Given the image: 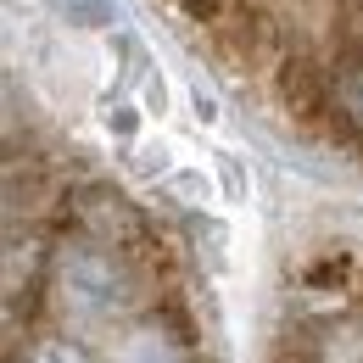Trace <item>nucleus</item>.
Masks as SVG:
<instances>
[{"label": "nucleus", "instance_id": "obj_1", "mask_svg": "<svg viewBox=\"0 0 363 363\" xmlns=\"http://www.w3.org/2000/svg\"><path fill=\"white\" fill-rule=\"evenodd\" d=\"M118 363H168V335H162V318L151 324V330H140L135 341L123 347V358Z\"/></svg>", "mask_w": 363, "mask_h": 363}, {"label": "nucleus", "instance_id": "obj_2", "mask_svg": "<svg viewBox=\"0 0 363 363\" xmlns=\"http://www.w3.org/2000/svg\"><path fill=\"white\" fill-rule=\"evenodd\" d=\"M11 363H90V358H84L79 347H62V341H40V347H28V352L17 347V352H11Z\"/></svg>", "mask_w": 363, "mask_h": 363}]
</instances>
